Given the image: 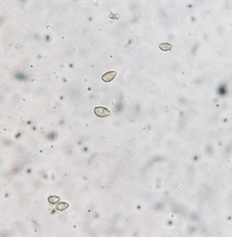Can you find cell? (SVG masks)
I'll return each mask as SVG.
<instances>
[{"label":"cell","mask_w":232,"mask_h":237,"mask_svg":"<svg viewBox=\"0 0 232 237\" xmlns=\"http://www.w3.org/2000/svg\"><path fill=\"white\" fill-rule=\"evenodd\" d=\"M95 114L97 115L98 117L100 118H106V117H108L109 115H110V112H109L107 109H105V108H96L95 109Z\"/></svg>","instance_id":"6da1fadb"},{"label":"cell","mask_w":232,"mask_h":237,"mask_svg":"<svg viewBox=\"0 0 232 237\" xmlns=\"http://www.w3.org/2000/svg\"><path fill=\"white\" fill-rule=\"evenodd\" d=\"M116 75H117V72L116 71H110V72H108V73H106V74L103 75L102 79L104 80V81L108 82V81H111V80L114 79Z\"/></svg>","instance_id":"7a4b0ae2"}]
</instances>
